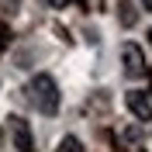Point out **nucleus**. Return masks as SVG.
<instances>
[{"label": "nucleus", "instance_id": "f257e3e1", "mask_svg": "<svg viewBox=\"0 0 152 152\" xmlns=\"http://www.w3.org/2000/svg\"><path fill=\"white\" fill-rule=\"evenodd\" d=\"M28 100L35 104V111L42 114H56L59 111V86L48 73H35L28 80Z\"/></svg>", "mask_w": 152, "mask_h": 152}, {"label": "nucleus", "instance_id": "f03ea898", "mask_svg": "<svg viewBox=\"0 0 152 152\" xmlns=\"http://www.w3.org/2000/svg\"><path fill=\"white\" fill-rule=\"evenodd\" d=\"M121 62H124V76H132V80L145 73V52L135 42H124L121 45Z\"/></svg>", "mask_w": 152, "mask_h": 152}, {"label": "nucleus", "instance_id": "7ed1b4c3", "mask_svg": "<svg viewBox=\"0 0 152 152\" xmlns=\"http://www.w3.org/2000/svg\"><path fill=\"white\" fill-rule=\"evenodd\" d=\"M124 104H128V111H132L138 121H152V94H145V90H128V94H124Z\"/></svg>", "mask_w": 152, "mask_h": 152}, {"label": "nucleus", "instance_id": "20e7f679", "mask_svg": "<svg viewBox=\"0 0 152 152\" xmlns=\"http://www.w3.org/2000/svg\"><path fill=\"white\" fill-rule=\"evenodd\" d=\"M7 128H10V135H14L18 152H35V149H31V128H28V121H24L21 114H10V118H7Z\"/></svg>", "mask_w": 152, "mask_h": 152}, {"label": "nucleus", "instance_id": "39448f33", "mask_svg": "<svg viewBox=\"0 0 152 152\" xmlns=\"http://www.w3.org/2000/svg\"><path fill=\"white\" fill-rule=\"evenodd\" d=\"M121 24L124 28H135V21H138V14H135V4H128V0H121Z\"/></svg>", "mask_w": 152, "mask_h": 152}, {"label": "nucleus", "instance_id": "423d86ee", "mask_svg": "<svg viewBox=\"0 0 152 152\" xmlns=\"http://www.w3.org/2000/svg\"><path fill=\"white\" fill-rule=\"evenodd\" d=\"M59 152H80V142L69 135V138H62V149H59Z\"/></svg>", "mask_w": 152, "mask_h": 152}, {"label": "nucleus", "instance_id": "0eeeda50", "mask_svg": "<svg viewBox=\"0 0 152 152\" xmlns=\"http://www.w3.org/2000/svg\"><path fill=\"white\" fill-rule=\"evenodd\" d=\"M48 4H52V7H66L69 0H48Z\"/></svg>", "mask_w": 152, "mask_h": 152}, {"label": "nucleus", "instance_id": "6e6552de", "mask_svg": "<svg viewBox=\"0 0 152 152\" xmlns=\"http://www.w3.org/2000/svg\"><path fill=\"white\" fill-rule=\"evenodd\" d=\"M142 7H145V10H152V0H142Z\"/></svg>", "mask_w": 152, "mask_h": 152}, {"label": "nucleus", "instance_id": "1a4fd4ad", "mask_svg": "<svg viewBox=\"0 0 152 152\" xmlns=\"http://www.w3.org/2000/svg\"><path fill=\"white\" fill-rule=\"evenodd\" d=\"M0 145H4V128H0Z\"/></svg>", "mask_w": 152, "mask_h": 152}]
</instances>
